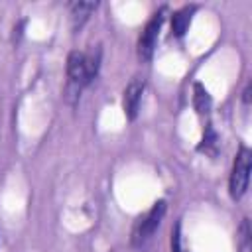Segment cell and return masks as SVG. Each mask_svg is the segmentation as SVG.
<instances>
[{
  "label": "cell",
  "instance_id": "6da1fadb",
  "mask_svg": "<svg viewBox=\"0 0 252 252\" xmlns=\"http://www.w3.org/2000/svg\"><path fill=\"white\" fill-rule=\"evenodd\" d=\"M98 65H100V49H91V51H71L67 57V77L69 83L75 85L77 89H83L85 85H89L96 73H98Z\"/></svg>",
  "mask_w": 252,
  "mask_h": 252
},
{
  "label": "cell",
  "instance_id": "7a4b0ae2",
  "mask_svg": "<svg viewBox=\"0 0 252 252\" xmlns=\"http://www.w3.org/2000/svg\"><path fill=\"white\" fill-rule=\"evenodd\" d=\"M165 201H156L150 211H146L136 222H134V228H132V246H144L152 236L154 232L158 230L163 215H165Z\"/></svg>",
  "mask_w": 252,
  "mask_h": 252
},
{
  "label": "cell",
  "instance_id": "3957f363",
  "mask_svg": "<svg viewBox=\"0 0 252 252\" xmlns=\"http://www.w3.org/2000/svg\"><path fill=\"white\" fill-rule=\"evenodd\" d=\"M250 159H252V152L242 146L236 154V159L232 163V171H230V179H228V191L232 199H240L246 189H248V181H250Z\"/></svg>",
  "mask_w": 252,
  "mask_h": 252
},
{
  "label": "cell",
  "instance_id": "277c9868",
  "mask_svg": "<svg viewBox=\"0 0 252 252\" xmlns=\"http://www.w3.org/2000/svg\"><path fill=\"white\" fill-rule=\"evenodd\" d=\"M163 14H165V8H159L148 20V24L144 26V30L140 33V39H138V57L142 61H150L152 55H154V49H156V43H158V35H159V28H161V22H163Z\"/></svg>",
  "mask_w": 252,
  "mask_h": 252
},
{
  "label": "cell",
  "instance_id": "5b68a950",
  "mask_svg": "<svg viewBox=\"0 0 252 252\" xmlns=\"http://www.w3.org/2000/svg\"><path fill=\"white\" fill-rule=\"evenodd\" d=\"M142 93H144V81L142 79H132L126 89H124V96H122V108L128 120H134L138 116L140 110V102H142Z\"/></svg>",
  "mask_w": 252,
  "mask_h": 252
},
{
  "label": "cell",
  "instance_id": "8992f818",
  "mask_svg": "<svg viewBox=\"0 0 252 252\" xmlns=\"http://www.w3.org/2000/svg\"><path fill=\"white\" fill-rule=\"evenodd\" d=\"M96 2H73L71 4V22L75 30H81L83 24L89 20V16L96 10Z\"/></svg>",
  "mask_w": 252,
  "mask_h": 252
},
{
  "label": "cell",
  "instance_id": "52a82bcc",
  "mask_svg": "<svg viewBox=\"0 0 252 252\" xmlns=\"http://www.w3.org/2000/svg\"><path fill=\"white\" fill-rule=\"evenodd\" d=\"M193 12H195V6H185V8L177 10V12H173V16H171V32H173V35L181 37L187 32Z\"/></svg>",
  "mask_w": 252,
  "mask_h": 252
},
{
  "label": "cell",
  "instance_id": "ba28073f",
  "mask_svg": "<svg viewBox=\"0 0 252 252\" xmlns=\"http://www.w3.org/2000/svg\"><path fill=\"white\" fill-rule=\"evenodd\" d=\"M195 96H193V102H195V108L199 114H207L209 108H211V96L207 93V89L201 85V83H195Z\"/></svg>",
  "mask_w": 252,
  "mask_h": 252
},
{
  "label": "cell",
  "instance_id": "9c48e42d",
  "mask_svg": "<svg viewBox=\"0 0 252 252\" xmlns=\"http://www.w3.org/2000/svg\"><path fill=\"white\" fill-rule=\"evenodd\" d=\"M240 240H242V246H246V244H248V240H250V230H248V219H244V220H242V224H240Z\"/></svg>",
  "mask_w": 252,
  "mask_h": 252
}]
</instances>
